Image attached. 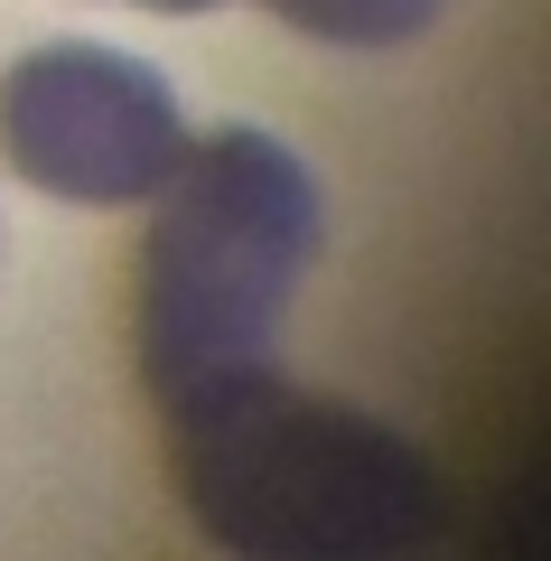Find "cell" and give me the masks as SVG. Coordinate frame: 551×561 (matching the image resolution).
Instances as JSON below:
<instances>
[{
	"label": "cell",
	"instance_id": "obj_1",
	"mask_svg": "<svg viewBox=\"0 0 551 561\" xmlns=\"http://www.w3.org/2000/svg\"><path fill=\"white\" fill-rule=\"evenodd\" d=\"M140 234V383L159 412H197L243 375L280 365V319L328 243V197L290 140L234 131L187 140Z\"/></svg>",
	"mask_w": 551,
	"mask_h": 561
},
{
	"label": "cell",
	"instance_id": "obj_2",
	"mask_svg": "<svg viewBox=\"0 0 551 561\" xmlns=\"http://www.w3.org/2000/svg\"><path fill=\"white\" fill-rule=\"evenodd\" d=\"M177 496L243 561H421L439 534V478L393 421L243 375L169 421Z\"/></svg>",
	"mask_w": 551,
	"mask_h": 561
},
{
	"label": "cell",
	"instance_id": "obj_3",
	"mask_svg": "<svg viewBox=\"0 0 551 561\" xmlns=\"http://www.w3.org/2000/svg\"><path fill=\"white\" fill-rule=\"evenodd\" d=\"M0 160L38 197L140 206L187 160V113H177V84L150 57L57 38V47H28L0 76Z\"/></svg>",
	"mask_w": 551,
	"mask_h": 561
},
{
	"label": "cell",
	"instance_id": "obj_4",
	"mask_svg": "<svg viewBox=\"0 0 551 561\" xmlns=\"http://www.w3.org/2000/svg\"><path fill=\"white\" fill-rule=\"evenodd\" d=\"M262 10L318 47H412L449 0H262Z\"/></svg>",
	"mask_w": 551,
	"mask_h": 561
},
{
	"label": "cell",
	"instance_id": "obj_5",
	"mask_svg": "<svg viewBox=\"0 0 551 561\" xmlns=\"http://www.w3.org/2000/svg\"><path fill=\"white\" fill-rule=\"evenodd\" d=\"M140 10H216V0H140Z\"/></svg>",
	"mask_w": 551,
	"mask_h": 561
}]
</instances>
